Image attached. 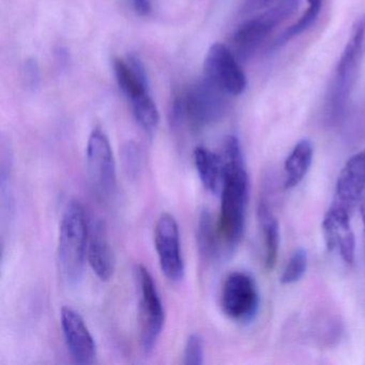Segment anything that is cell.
<instances>
[{
	"label": "cell",
	"instance_id": "6da1fadb",
	"mask_svg": "<svg viewBox=\"0 0 365 365\" xmlns=\"http://www.w3.org/2000/svg\"><path fill=\"white\" fill-rule=\"evenodd\" d=\"M225 162V179L221 194L217 230L227 254L238 247L245 232L249 202V176L245 170L242 149L236 136L226 138L222 149Z\"/></svg>",
	"mask_w": 365,
	"mask_h": 365
},
{
	"label": "cell",
	"instance_id": "7a4b0ae2",
	"mask_svg": "<svg viewBox=\"0 0 365 365\" xmlns=\"http://www.w3.org/2000/svg\"><path fill=\"white\" fill-rule=\"evenodd\" d=\"M365 56V14L354 22L326 95L324 114L330 123L345 116Z\"/></svg>",
	"mask_w": 365,
	"mask_h": 365
},
{
	"label": "cell",
	"instance_id": "3957f363",
	"mask_svg": "<svg viewBox=\"0 0 365 365\" xmlns=\"http://www.w3.org/2000/svg\"><path fill=\"white\" fill-rule=\"evenodd\" d=\"M89 235L91 227L84 207L78 200H71L61 217L57 245V266L67 285H76L84 275Z\"/></svg>",
	"mask_w": 365,
	"mask_h": 365
},
{
	"label": "cell",
	"instance_id": "277c9868",
	"mask_svg": "<svg viewBox=\"0 0 365 365\" xmlns=\"http://www.w3.org/2000/svg\"><path fill=\"white\" fill-rule=\"evenodd\" d=\"M228 96L209 78L198 81L178 98L182 121L196 131L219 123L227 113Z\"/></svg>",
	"mask_w": 365,
	"mask_h": 365
},
{
	"label": "cell",
	"instance_id": "5b68a950",
	"mask_svg": "<svg viewBox=\"0 0 365 365\" xmlns=\"http://www.w3.org/2000/svg\"><path fill=\"white\" fill-rule=\"evenodd\" d=\"M140 294V341L143 351L151 354L157 347L165 324V309L157 284L148 269L142 264L134 268Z\"/></svg>",
	"mask_w": 365,
	"mask_h": 365
},
{
	"label": "cell",
	"instance_id": "8992f818",
	"mask_svg": "<svg viewBox=\"0 0 365 365\" xmlns=\"http://www.w3.org/2000/svg\"><path fill=\"white\" fill-rule=\"evenodd\" d=\"M86 170L91 189L102 200L112 197L117 187L116 161L110 140L95 128L87 142Z\"/></svg>",
	"mask_w": 365,
	"mask_h": 365
},
{
	"label": "cell",
	"instance_id": "52a82bcc",
	"mask_svg": "<svg viewBox=\"0 0 365 365\" xmlns=\"http://www.w3.org/2000/svg\"><path fill=\"white\" fill-rule=\"evenodd\" d=\"M259 292L255 279L247 272L230 273L222 286L221 307L230 319L247 324L259 309Z\"/></svg>",
	"mask_w": 365,
	"mask_h": 365
},
{
	"label": "cell",
	"instance_id": "ba28073f",
	"mask_svg": "<svg viewBox=\"0 0 365 365\" xmlns=\"http://www.w3.org/2000/svg\"><path fill=\"white\" fill-rule=\"evenodd\" d=\"M155 247L160 268L170 282L182 281L185 274V259L181 250L180 232L174 215L162 213L155 227Z\"/></svg>",
	"mask_w": 365,
	"mask_h": 365
},
{
	"label": "cell",
	"instance_id": "9c48e42d",
	"mask_svg": "<svg viewBox=\"0 0 365 365\" xmlns=\"http://www.w3.org/2000/svg\"><path fill=\"white\" fill-rule=\"evenodd\" d=\"M205 74L211 82L230 96H240L247 86V76L232 51L222 43H215L207 53Z\"/></svg>",
	"mask_w": 365,
	"mask_h": 365
},
{
	"label": "cell",
	"instance_id": "30bf717a",
	"mask_svg": "<svg viewBox=\"0 0 365 365\" xmlns=\"http://www.w3.org/2000/svg\"><path fill=\"white\" fill-rule=\"evenodd\" d=\"M61 324L71 358L78 364H93L97 358V344L78 312L61 307Z\"/></svg>",
	"mask_w": 365,
	"mask_h": 365
},
{
	"label": "cell",
	"instance_id": "8fae6325",
	"mask_svg": "<svg viewBox=\"0 0 365 365\" xmlns=\"http://www.w3.org/2000/svg\"><path fill=\"white\" fill-rule=\"evenodd\" d=\"M281 22L279 16L271 10H266L264 14L243 22L232 35L235 56L238 61H249Z\"/></svg>",
	"mask_w": 365,
	"mask_h": 365
},
{
	"label": "cell",
	"instance_id": "7c38bea8",
	"mask_svg": "<svg viewBox=\"0 0 365 365\" xmlns=\"http://www.w3.org/2000/svg\"><path fill=\"white\" fill-rule=\"evenodd\" d=\"M365 192V150L352 155L339 173L332 207L351 215Z\"/></svg>",
	"mask_w": 365,
	"mask_h": 365
},
{
	"label": "cell",
	"instance_id": "4fadbf2b",
	"mask_svg": "<svg viewBox=\"0 0 365 365\" xmlns=\"http://www.w3.org/2000/svg\"><path fill=\"white\" fill-rule=\"evenodd\" d=\"M349 213L331 206L322 221V232L329 251H336L348 264H354L356 240Z\"/></svg>",
	"mask_w": 365,
	"mask_h": 365
},
{
	"label": "cell",
	"instance_id": "5bb4252c",
	"mask_svg": "<svg viewBox=\"0 0 365 365\" xmlns=\"http://www.w3.org/2000/svg\"><path fill=\"white\" fill-rule=\"evenodd\" d=\"M87 260L93 273L101 281L108 282L114 277L116 258L108 239L106 224L102 221L96 222L91 228Z\"/></svg>",
	"mask_w": 365,
	"mask_h": 365
},
{
	"label": "cell",
	"instance_id": "9a60e30c",
	"mask_svg": "<svg viewBox=\"0 0 365 365\" xmlns=\"http://www.w3.org/2000/svg\"><path fill=\"white\" fill-rule=\"evenodd\" d=\"M113 67L118 86L130 102L150 95L148 76L138 56L131 54L127 59L116 58Z\"/></svg>",
	"mask_w": 365,
	"mask_h": 365
},
{
	"label": "cell",
	"instance_id": "2e32d148",
	"mask_svg": "<svg viewBox=\"0 0 365 365\" xmlns=\"http://www.w3.org/2000/svg\"><path fill=\"white\" fill-rule=\"evenodd\" d=\"M193 161L202 185L211 193L220 195L225 179V162L222 153L197 147L194 150Z\"/></svg>",
	"mask_w": 365,
	"mask_h": 365
},
{
	"label": "cell",
	"instance_id": "e0dca14e",
	"mask_svg": "<svg viewBox=\"0 0 365 365\" xmlns=\"http://www.w3.org/2000/svg\"><path fill=\"white\" fill-rule=\"evenodd\" d=\"M257 219L264 238V267L267 270H272L279 254V222L264 198L258 202Z\"/></svg>",
	"mask_w": 365,
	"mask_h": 365
},
{
	"label": "cell",
	"instance_id": "ac0fdd59",
	"mask_svg": "<svg viewBox=\"0 0 365 365\" xmlns=\"http://www.w3.org/2000/svg\"><path fill=\"white\" fill-rule=\"evenodd\" d=\"M197 245L200 255L208 262H215L227 254L217 230V221L209 210L202 211L198 219Z\"/></svg>",
	"mask_w": 365,
	"mask_h": 365
},
{
	"label": "cell",
	"instance_id": "d6986e66",
	"mask_svg": "<svg viewBox=\"0 0 365 365\" xmlns=\"http://www.w3.org/2000/svg\"><path fill=\"white\" fill-rule=\"evenodd\" d=\"M313 162V147L311 142L302 140L292 149L284 164L286 189L297 187L307 176Z\"/></svg>",
	"mask_w": 365,
	"mask_h": 365
},
{
	"label": "cell",
	"instance_id": "ffe728a7",
	"mask_svg": "<svg viewBox=\"0 0 365 365\" xmlns=\"http://www.w3.org/2000/svg\"><path fill=\"white\" fill-rule=\"evenodd\" d=\"M322 3H324V0H307L309 6H307L303 16L294 25H292L289 29H286L279 36V38H277L273 46L279 48V46H284V44L289 42L290 40L298 37L299 35L307 31L312 25L315 24L318 16H319L320 11H322Z\"/></svg>",
	"mask_w": 365,
	"mask_h": 365
},
{
	"label": "cell",
	"instance_id": "44dd1931",
	"mask_svg": "<svg viewBox=\"0 0 365 365\" xmlns=\"http://www.w3.org/2000/svg\"><path fill=\"white\" fill-rule=\"evenodd\" d=\"M132 110L138 125L148 135H153L160 123L159 110L150 95L131 102Z\"/></svg>",
	"mask_w": 365,
	"mask_h": 365
},
{
	"label": "cell",
	"instance_id": "7402d4cb",
	"mask_svg": "<svg viewBox=\"0 0 365 365\" xmlns=\"http://www.w3.org/2000/svg\"><path fill=\"white\" fill-rule=\"evenodd\" d=\"M309 256L304 247H299L290 256L287 264L281 275V283L284 285L297 283L302 279L307 270Z\"/></svg>",
	"mask_w": 365,
	"mask_h": 365
},
{
	"label": "cell",
	"instance_id": "603a6c76",
	"mask_svg": "<svg viewBox=\"0 0 365 365\" xmlns=\"http://www.w3.org/2000/svg\"><path fill=\"white\" fill-rule=\"evenodd\" d=\"M204 339L198 333L187 337L183 349V363L187 365H202L204 363Z\"/></svg>",
	"mask_w": 365,
	"mask_h": 365
},
{
	"label": "cell",
	"instance_id": "cb8c5ba5",
	"mask_svg": "<svg viewBox=\"0 0 365 365\" xmlns=\"http://www.w3.org/2000/svg\"><path fill=\"white\" fill-rule=\"evenodd\" d=\"M299 1L300 0H259L262 7L267 8V10H272L282 21L292 16V12L298 7Z\"/></svg>",
	"mask_w": 365,
	"mask_h": 365
},
{
	"label": "cell",
	"instance_id": "d4e9b609",
	"mask_svg": "<svg viewBox=\"0 0 365 365\" xmlns=\"http://www.w3.org/2000/svg\"><path fill=\"white\" fill-rule=\"evenodd\" d=\"M24 78L27 88L36 91L39 88L41 83V74H40L39 63L35 58L29 59L24 66Z\"/></svg>",
	"mask_w": 365,
	"mask_h": 365
},
{
	"label": "cell",
	"instance_id": "484cf974",
	"mask_svg": "<svg viewBox=\"0 0 365 365\" xmlns=\"http://www.w3.org/2000/svg\"><path fill=\"white\" fill-rule=\"evenodd\" d=\"M123 155H125L123 160L127 164V170L130 173L138 172L140 164V153L138 147L133 143H128L123 150Z\"/></svg>",
	"mask_w": 365,
	"mask_h": 365
},
{
	"label": "cell",
	"instance_id": "4316f807",
	"mask_svg": "<svg viewBox=\"0 0 365 365\" xmlns=\"http://www.w3.org/2000/svg\"><path fill=\"white\" fill-rule=\"evenodd\" d=\"M134 10L140 16H147L153 10L151 0H132Z\"/></svg>",
	"mask_w": 365,
	"mask_h": 365
},
{
	"label": "cell",
	"instance_id": "83f0119b",
	"mask_svg": "<svg viewBox=\"0 0 365 365\" xmlns=\"http://www.w3.org/2000/svg\"><path fill=\"white\" fill-rule=\"evenodd\" d=\"M57 61L61 63V66L67 65L68 61H69V55H68L67 51L65 48H59L56 52Z\"/></svg>",
	"mask_w": 365,
	"mask_h": 365
},
{
	"label": "cell",
	"instance_id": "f1b7e54d",
	"mask_svg": "<svg viewBox=\"0 0 365 365\" xmlns=\"http://www.w3.org/2000/svg\"><path fill=\"white\" fill-rule=\"evenodd\" d=\"M360 210L361 215H362L363 225H364L365 230V192L364 194H363L362 198H361Z\"/></svg>",
	"mask_w": 365,
	"mask_h": 365
}]
</instances>
